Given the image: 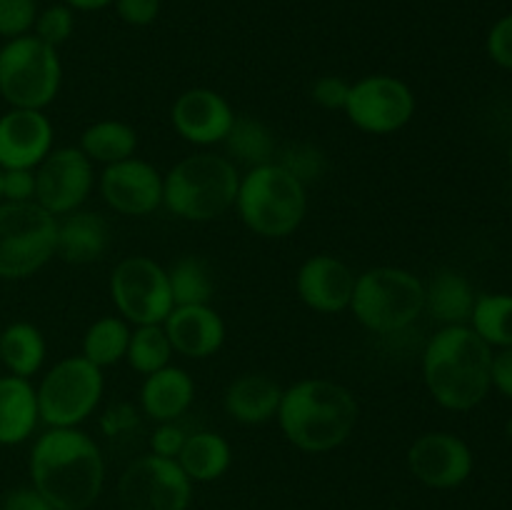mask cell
<instances>
[{
    "instance_id": "cell-2",
    "label": "cell",
    "mask_w": 512,
    "mask_h": 510,
    "mask_svg": "<svg viewBox=\"0 0 512 510\" xmlns=\"http://www.w3.org/2000/svg\"><path fill=\"white\" fill-rule=\"evenodd\" d=\"M275 420L293 448L323 455L348 443L358 428L360 405L348 385L328 378H300L283 388Z\"/></svg>"
},
{
    "instance_id": "cell-45",
    "label": "cell",
    "mask_w": 512,
    "mask_h": 510,
    "mask_svg": "<svg viewBox=\"0 0 512 510\" xmlns=\"http://www.w3.org/2000/svg\"><path fill=\"white\" fill-rule=\"evenodd\" d=\"M505 435L512 440V415L508 418V423H505Z\"/></svg>"
},
{
    "instance_id": "cell-38",
    "label": "cell",
    "mask_w": 512,
    "mask_h": 510,
    "mask_svg": "<svg viewBox=\"0 0 512 510\" xmlns=\"http://www.w3.org/2000/svg\"><path fill=\"white\" fill-rule=\"evenodd\" d=\"M350 93V80L340 75H320L310 88V98L323 110H345Z\"/></svg>"
},
{
    "instance_id": "cell-32",
    "label": "cell",
    "mask_w": 512,
    "mask_h": 510,
    "mask_svg": "<svg viewBox=\"0 0 512 510\" xmlns=\"http://www.w3.org/2000/svg\"><path fill=\"white\" fill-rule=\"evenodd\" d=\"M173 355V345H170L168 335H165L163 323L133 325L128 353H125V363H128L135 373L145 378V375L170 365Z\"/></svg>"
},
{
    "instance_id": "cell-20",
    "label": "cell",
    "mask_w": 512,
    "mask_h": 510,
    "mask_svg": "<svg viewBox=\"0 0 512 510\" xmlns=\"http://www.w3.org/2000/svg\"><path fill=\"white\" fill-rule=\"evenodd\" d=\"M195 380L180 365H165L155 373L145 375L138 393V408L153 423L180 420L195 403Z\"/></svg>"
},
{
    "instance_id": "cell-43",
    "label": "cell",
    "mask_w": 512,
    "mask_h": 510,
    "mask_svg": "<svg viewBox=\"0 0 512 510\" xmlns=\"http://www.w3.org/2000/svg\"><path fill=\"white\" fill-rule=\"evenodd\" d=\"M490 378H493V388L498 390L500 395L512 400V345L493 353V370H490Z\"/></svg>"
},
{
    "instance_id": "cell-36",
    "label": "cell",
    "mask_w": 512,
    "mask_h": 510,
    "mask_svg": "<svg viewBox=\"0 0 512 510\" xmlns=\"http://www.w3.org/2000/svg\"><path fill=\"white\" fill-rule=\"evenodd\" d=\"M38 0H0V38L10 40L33 30Z\"/></svg>"
},
{
    "instance_id": "cell-14",
    "label": "cell",
    "mask_w": 512,
    "mask_h": 510,
    "mask_svg": "<svg viewBox=\"0 0 512 510\" xmlns=\"http://www.w3.org/2000/svg\"><path fill=\"white\" fill-rule=\"evenodd\" d=\"M408 470L420 485L433 490L460 488L473 475L475 455L460 435L430 430L410 443Z\"/></svg>"
},
{
    "instance_id": "cell-16",
    "label": "cell",
    "mask_w": 512,
    "mask_h": 510,
    "mask_svg": "<svg viewBox=\"0 0 512 510\" xmlns=\"http://www.w3.org/2000/svg\"><path fill=\"white\" fill-rule=\"evenodd\" d=\"M235 110L223 93L205 85L183 90L170 108L173 130L200 150H210L223 145L230 128L235 123Z\"/></svg>"
},
{
    "instance_id": "cell-7",
    "label": "cell",
    "mask_w": 512,
    "mask_h": 510,
    "mask_svg": "<svg viewBox=\"0 0 512 510\" xmlns=\"http://www.w3.org/2000/svg\"><path fill=\"white\" fill-rule=\"evenodd\" d=\"M63 63L58 48L33 33L5 40L0 48V98L10 108L45 110L60 93Z\"/></svg>"
},
{
    "instance_id": "cell-10",
    "label": "cell",
    "mask_w": 512,
    "mask_h": 510,
    "mask_svg": "<svg viewBox=\"0 0 512 510\" xmlns=\"http://www.w3.org/2000/svg\"><path fill=\"white\" fill-rule=\"evenodd\" d=\"M115 313L130 325H158L175 308L168 270L148 255H128L110 273Z\"/></svg>"
},
{
    "instance_id": "cell-30",
    "label": "cell",
    "mask_w": 512,
    "mask_h": 510,
    "mask_svg": "<svg viewBox=\"0 0 512 510\" xmlns=\"http://www.w3.org/2000/svg\"><path fill=\"white\" fill-rule=\"evenodd\" d=\"M170 295L175 305H210L215 295V275L198 255H183L168 268Z\"/></svg>"
},
{
    "instance_id": "cell-33",
    "label": "cell",
    "mask_w": 512,
    "mask_h": 510,
    "mask_svg": "<svg viewBox=\"0 0 512 510\" xmlns=\"http://www.w3.org/2000/svg\"><path fill=\"white\" fill-rule=\"evenodd\" d=\"M275 163L283 165L290 175L300 180L303 185L315 183V180L323 178V173L328 170V158H325L323 150L313 143H290L285 148L278 150V158Z\"/></svg>"
},
{
    "instance_id": "cell-1",
    "label": "cell",
    "mask_w": 512,
    "mask_h": 510,
    "mask_svg": "<svg viewBox=\"0 0 512 510\" xmlns=\"http://www.w3.org/2000/svg\"><path fill=\"white\" fill-rule=\"evenodd\" d=\"M30 485L55 510H88L105 488L103 450L83 428H48L30 448Z\"/></svg>"
},
{
    "instance_id": "cell-44",
    "label": "cell",
    "mask_w": 512,
    "mask_h": 510,
    "mask_svg": "<svg viewBox=\"0 0 512 510\" xmlns=\"http://www.w3.org/2000/svg\"><path fill=\"white\" fill-rule=\"evenodd\" d=\"M63 3L73 8L75 13H93V10H103L113 5V0H63Z\"/></svg>"
},
{
    "instance_id": "cell-18",
    "label": "cell",
    "mask_w": 512,
    "mask_h": 510,
    "mask_svg": "<svg viewBox=\"0 0 512 510\" xmlns=\"http://www.w3.org/2000/svg\"><path fill=\"white\" fill-rule=\"evenodd\" d=\"M55 148V128L45 110L10 108L0 115V168L35 170Z\"/></svg>"
},
{
    "instance_id": "cell-6",
    "label": "cell",
    "mask_w": 512,
    "mask_h": 510,
    "mask_svg": "<svg viewBox=\"0 0 512 510\" xmlns=\"http://www.w3.org/2000/svg\"><path fill=\"white\" fill-rule=\"evenodd\" d=\"M348 310L368 333H403L425 313V280L398 265L368 268L355 278Z\"/></svg>"
},
{
    "instance_id": "cell-25",
    "label": "cell",
    "mask_w": 512,
    "mask_h": 510,
    "mask_svg": "<svg viewBox=\"0 0 512 510\" xmlns=\"http://www.w3.org/2000/svg\"><path fill=\"white\" fill-rule=\"evenodd\" d=\"M178 465L195 483H213L233 465V448L228 438L213 430H195L188 435L178 455Z\"/></svg>"
},
{
    "instance_id": "cell-35",
    "label": "cell",
    "mask_w": 512,
    "mask_h": 510,
    "mask_svg": "<svg viewBox=\"0 0 512 510\" xmlns=\"http://www.w3.org/2000/svg\"><path fill=\"white\" fill-rule=\"evenodd\" d=\"M140 423H143V413H140L138 405L128 403V400L110 403L98 418L100 433L110 440L128 438L130 433H135L140 428Z\"/></svg>"
},
{
    "instance_id": "cell-23",
    "label": "cell",
    "mask_w": 512,
    "mask_h": 510,
    "mask_svg": "<svg viewBox=\"0 0 512 510\" xmlns=\"http://www.w3.org/2000/svg\"><path fill=\"white\" fill-rule=\"evenodd\" d=\"M40 425L35 385L18 375H0V445H20Z\"/></svg>"
},
{
    "instance_id": "cell-13",
    "label": "cell",
    "mask_w": 512,
    "mask_h": 510,
    "mask_svg": "<svg viewBox=\"0 0 512 510\" xmlns=\"http://www.w3.org/2000/svg\"><path fill=\"white\" fill-rule=\"evenodd\" d=\"M98 185V173L78 145L53 148L35 168V203L55 218L80 210Z\"/></svg>"
},
{
    "instance_id": "cell-47",
    "label": "cell",
    "mask_w": 512,
    "mask_h": 510,
    "mask_svg": "<svg viewBox=\"0 0 512 510\" xmlns=\"http://www.w3.org/2000/svg\"><path fill=\"white\" fill-rule=\"evenodd\" d=\"M0 175H3V170H0ZM0 203H3V190H0Z\"/></svg>"
},
{
    "instance_id": "cell-22",
    "label": "cell",
    "mask_w": 512,
    "mask_h": 510,
    "mask_svg": "<svg viewBox=\"0 0 512 510\" xmlns=\"http://www.w3.org/2000/svg\"><path fill=\"white\" fill-rule=\"evenodd\" d=\"M283 385L265 373H243L230 380L223 393V408L240 425H265L275 420Z\"/></svg>"
},
{
    "instance_id": "cell-19",
    "label": "cell",
    "mask_w": 512,
    "mask_h": 510,
    "mask_svg": "<svg viewBox=\"0 0 512 510\" xmlns=\"http://www.w3.org/2000/svg\"><path fill=\"white\" fill-rule=\"evenodd\" d=\"M163 328L173 353L190 360L213 358L228 338L223 315L213 305H175L163 320Z\"/></svg>"
},
{
    "instance_id": "cell-24",
    "label": "cell",
    "mask_w": 512,
    "mask_h": 510,
    "mask_svg": "<svg viewBox=\"0 0 512 510\" xmlns=\"http://www.w3.org/2000/svg\"><path fill=\"white\" fill-rule=\"evenodd\" d=\"M475 293L473 283L453 268H443L425 283V313L445 325H468L473 315Z\"/></svg>"
},
{
    "instance_id": "cell-26",
    "label": "cell",
    "mask_w": 512,
    "mask_h": 510,
    "mask_svg": "<svg viewBox=\"0 0 512 510\" xmlns=\"http://www.w3.org/2000/svg\"><path fill=\"white\" fill-rule=\"evenodd\" d=\"M45 358H48V343L38 325L18 320L0 328V363L10 375L30 380L43 370Z\"/></svg>"
},
{
    "instance_id": "cell-41",
    "label": "cell",
    "mask_w": 512,
    "mask_h": 510,
    "mask_svg": "<svg viewBox=\"0 0 512 510\" xmlns=\"http://www.w3.org/2000/svg\"><path fill=\"white\" fill-rule=\"evenodd\" d=\"M115 13L133 28H145L160 15V0H113Z\"/></svg>"
},
{
    "instance_id": "cell-34",
    "label": "cell",
    "mask_w": 512,
    "mask_h": 510,
    "mask_svg": "<svg viewBox=\"0 0 512 510\" xmlns=\"http://www.w3.org/2000/svg\"><path fill=\"white\" fill-rule=\"evenodd\" d=\"M75 33V10L68 8L65 3L58 5H48L45 10H38L33 23V35L40 38L43 43L53 45H63L65 40H70V35Z\"/></svg>"
},
{
    "instance_id": "cell-31",
    "label": "cell",
    "mask_w": 512,
    "mask_h": 510,
    "mask_svg": "<svg viewBox=\"0 0 512 510\" xmlns=\"http://www.w3.org/2000/svg\"><path fill=\"white\" fill-rule=\"evenodd\" d=\"M468 325L493 350L508 348L512 345V293H480Z\"/></svg>"
},
{
    "instance_id": "cell-29",
    "label": "cell",
    "mask_w": 512,
    "mask_h": 510,
    "mask_svg": "<svg viewBox=\"0 0 512 510\" xmlns=\"http://www.w3.org/2000/svg\"><path fill=\"white\" fill-rule=\"evenodd\" d=\"M130 333H133V325L128 320H123L120 315H103L85 328L80 355L98 365L100 370L113 368L125 360Z\"/></svg>"
},
{
    "instance_id": "cell-28",
    "label": "cell",
    "mask_w": 512,
    "mask_h": 510,
    "mask_svg": "<svg viewBox=\"0 0 512 510\" xmlns=\"http://www.w3.org/2000/svg\"><path fill=\"white\" fill-rule=\"evenodd\" d=\"M223 148L235 165L258 168V165L275 163L280 145L270 125H265L263 120L255 115H235L233 128L223 140Z\"/></svg>"
},
{
    "instance_id": "cell-40",
    "label": "cell",
    "mask_w": 512,
    "mask_h": 510,
    "mask_svg": "<svg viewBox=\"0 0 512 510\" xmlns=\"http://www.w3.org/2000/svg\"><path fill=\"white\" fill-rule=\"evenodd\" d=\"M490 60L500 68L512 70V13L500 18L498 23L490 28L488 40H485Z\"/></svg>"
},
{
    "instance_id": "cell-3",
    "label": "cell",
    "mask_w": 512,
    "mask_h": 510,
    "mask_svg": "<svg viewBox=\"0 0 512 510\" xmlns=\"http://www.w3.org/2000/svg\"><path fill=\"white\" fill-rule=\"evenodd\" d=\"M495 350L470 325H445L423 350V380L430 398L445 410L468 413L493 390Z\"/></svg>"
},
{
    "instance_id": "cell-21",
    "label": "cell",
    "mask_w": 512,
    "mask_h": 510,
    "mask_svg": "<svg viewBox=\"0 0 512 510\" xmlns=\"http://www.w3.org/2000/svg\"><path fill=\"white\" fill-rule=\"evenodd\" d=\"M110 248V225L95 210H73L58 218L55 258L70 265H90L105 258Z\"/></svg>"
},
{
    "instance_id": "cell-4",
    "label": "cell",
    "mask_w": 512,
    "mask_h": 510,
    "mask_svg": "<svg viewBox=\"0 0 512 510\" xmlns=\"http://www.w3.org/2000/svg\"><path fill=\"white\" fill-rule=\"evenodd\" d=\"M240 170L228 155L198 150L163 173V208L185 223H210L235 208Z\"/></svg>"
},
{
    "instance_id": "cell-39",
    "label": "cell",
    "mask_w": 512,
    "mask_h": 510,
    "mask_svg": "<svg viewBox=\"0 0 512 510\" xmlns=\"http://www.w3.org/2000/svg\"><path fill=\"white\" fill-rule=\"evenodd\" d=\"M0 190H3V203H35V170H3Z\"/></svg>"
},
{
    "instance_id": "cell-42",
    "label": "cell",
    "mask_w": 512,
    "mask_h": 510,
    "mask_svg": "<svg viewBox=\"0 0 512 510\" xmlns=\"http://www.w3.org/2000/svg\"><path fill=\"white\" fill-rule=\"evenodd\" d=\"M0 510H55L45 495H40L33 485H23V488H13L3 498Z\"/></svg>"
},
{
    "instance_id": "cell-17",
    "label": "cell",
    "mask_w": 512,
    "mask_h": 510,
    "mask_svg": "<svg viewBox=\"0 0 512 510\" xmlns=\"http://www.w3.org/2000/svg\"><path fill=\"white\" fill-rule=\"evenodd\" d=\"M355 278L345 260L330 253H315L300 263L295 273V293L300 303L320 315L345 313L355 290Z\"/></svg>"
},
{
    "instance_id": "cell-8",
    "label": "cell",
    "mask_w": 512,
    "mask_h": 510,
    "mask_svg": "<svg viewBox=\"0 0 512 510\" xmlns=\"http://www.w3.org/2000/svg\"><path fill=\"white\" fill-rule=\"evenodd\" d=\"M40 423L48 428H80L98 413L105 395V375L83 355L58 360L35 385Z\"/></svg>"
},
{
    "instance_id": "cell-37",
    "label": "cell",
    "mask_w": 512,
    "mask_h": 510,
    "mask_svg": "<svg viewBox=\"0 0 512 510\" xmlns=\"http://www.w3.org/2000/svg\"><path fill=\"white\" fill-rule=\"evenodd\" d=\"M188 430L183 428L180 420H170V423H155V430L150 433V453L160 455V458L178 460L180 450H183L185 440H188Z\"/></svg>"
},
{
    "instance_id": "cell-9",
    "label": "cell",
    "mask_w": 512,
    "mask_h": 510,
    "mask_svg": "<svg viewBox=\"0 0 512 510\" xmlns=\"http://www.w3.org/2000/svg\"><path fill=\"white\" fill-rule=\"evenodd\" d=\"M58 218L38 203H0V280H25L55 258Z\"/></svg>"
},
{
    "instance_id": "cell-12",
    "label": "cell",
    "mask_w": 512,
    "mask_h": 510,
    "mask_svg": "<svg viewBox=\"0 0 512 510\" xmlns=\"http://www.w3.org/2000/svg\"><path fill=\"white\" fill-rule=\"evenodd\" d=\"M123 510H188L193 503V480L178 460L145 453L130 460L118 478Z\"/></svg>"
},
{
    "instance_id": "cell-27",
    "label": "cell",
    "mask_w": 512,
    "mask_h": 510,
    "mask_svg": "<svg viewBox=\"0 0 512 510\" xmlns=\"http://www.w3.org/2000/svg\"><path fill=\"white\" fill-rule=\"evenodd\" d=\"M138 130L118 118L95 120L80 133L78 148L93 165H113L138 153Z\"/></svg>"
},
{
    "instance_id": "cell-15",
    "label": "cell",
    "mask_w": 512,
    "mask_h": 510,
    "mask_svg": "<svg viewBox=\"0 0 512 510\" xmlns=\"http://www.w3.org/2000/svg\"><path fill=\"white\" fill-rule=\"evenodd\" d=\"M95 188L105 205L125 218H145L163 208V173L138 155L105 165Z\"/></svg>"
},
{
    "instance_id": "cell-5",
    "label": "cell",
    "mask_w": 512,
    "mask_h": 510,
    "mask_svg": "<svg viewBox=\"0 0 512 510\" xmlns=\"http://www.w3.org/2000/svg\"><path fill=\"white\" fill-rule=\"evenodd\" d=\"M235 213L258 238L283 240L293 235L308 215V185L278 163L248 168L240 175Z\"/></svg>"
},
{
    "instance_id": "cell-46",
    "label": "cell",
    "mask_w": 512,
    "mask_h": 510,
    "mask_svg": "<svg viewBox=\"0 0 512 510\" xmlns=\"http://www.w3.org/2000/svg\"><path fill=\"white\" fill-rule=\"evenodd\" d=\"M508 165H510V173H512V143H510V150H508Z\"/></svg>"
},
{
    "instance_id": "cell-11",
    "label": "cell",
    "mask_w": 512,
    "mask_h": 510,
    "mask_svg": "<svg viewBox=\"0 0 512 510\" xmlns=\"http://www.w3.org/2000/svg\"><path fill=\"white\" fill-rule=\"evenodd\" d=\"M413 88L405 80L388 73L363 75L350 83L345 118L368 135H393L415 118Z\"/></svg>"
}]
</instances>
